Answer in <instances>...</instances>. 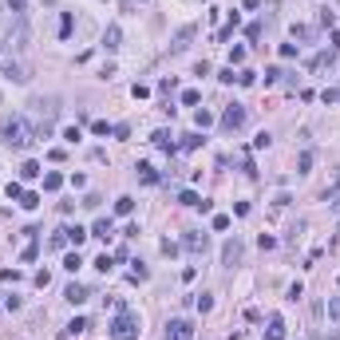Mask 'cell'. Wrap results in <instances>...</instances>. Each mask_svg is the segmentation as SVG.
<instances>
[{
  "mask_svg": "<svg viewBox=\"0 0 340 340\" xmlns=\"http://www.w3.org/2000/svg\"><path fill=\"white\" fill-rule=\"evenodd\" d=\"M59 111H63V107H59L56 95H48V99H32V115H36L32 134H36V139H52V127H56Z\"/></svg>",
  "mask_w": 340,
  "mask_h": 340,
  "instance_id": "6da1fadb",
  "label": "cell"
},
{
  "mask_svg": "<svg viewBox=\"0 0 340 340\" xmlns=\"http://www.w3.org/2000/svg\"><path fill=\"white\" fill-rule=\"evenodd\" d=\"M0 131H4V143L16 147V150H28L32 143H36V134H32V127L24 123V119H4Z\"/></svg>",
  "mask_w": 340,
  "mask_h": 340,
  "instance_id": "7a4b0ae2",
  "label": "cell"
},
{
  "mask_svg": "<svg viewBox=\"0 0 340 340\" xmlns=\"http://www.w3.org/2000/svg\"><path fill=\"white\" fill-rule=\"evenodd\" d=\"M139 332H143V321L127 305H119V316L111 321V340H139Z\"/></svg>",
  "mask_w": 340,
  "mask_h": 340,
  "instance_id": "3957f363",
  "label": "cell"
},
{
  "mask_svg": "<svg viewBox=\"0 0 340 340\" xmlns=\"http://www.w3.org/2000/svg\"><path fill=\"white\" fill-rule=\"evenodd\" d=\"M218 127H222V131H241V127H245V107H241V103H230L222 111V119H218Z\"/></svg>",
  "mask_w": 340,
  "mask_h": 340,
  "instance_id": "277c9868",
  "label": "cell"
},
{
  "mask_svg": "<svg viewBox=\"0 0 340 340\" xmlns=\"http://www.w3.org/2000/svg\"><path fill=\"white\" fill-rule=\"evenodd\" d=\"M182 250L194 253V257H202V253L210 250V237L202 234V230H190V234H182Z\"/></svg>",
  "mask_w": 340,
  "mask_h": 340,
  "instance_id": "5b68a950",
  "label": "cell"
},
{
  "mask_svg": "<svg viewBox=\"0 0 340 340\" xmlns=\"http://www.w3.org/2000/svg\"><path fill=\"white\" fill-rule=\"evenodd\" d=\"M241 257H245V245H241V237H230L222 245V265L225 269H234V265H241Z\"/></svg>",
  "mask_w": 340,
  "mask_h": 340,
  "instance_id": "8992f818",
  "label": "cell"
},
{
  "mask_svg": "<svg viewBox=\"0 0 340 340\" xmlns=\"http://www.w3.org/2000/svg\"><path fill=\"white\" fill-rule=\"evenodd\" d=\"M166 340H194V325L186 321V316L170 321V325H166Z\"/></svg>",
  "mask_w": 340,
  "mask_h": 340,
  "instance_id": "52a82bcc",
  "label": "cell"
},
{
  "mask_svg": "<svg viewBox=\"0 0 340 340\" xmlns=\"http://www.w3.org/2000/svg\"><path fill=\"white\" fill-rule=\"evenodd\" d=\"M8 52H24V48H28V24H24V20H20V24H16V32H8Z\"/></svg>",
  "mask_w": 340,
  "mask_h": 340,
  "instance_id": "ba28073f",
  "label": "cell"
},
{
  "mask_svg": "<svg viewBox=\"0 0 340 340\" xmlns=\"http://www.w3.org/2000/svg\"><path fill=\"white\" fill-rule=\"evenodd\" d=\"M4 79H12V83H28V79H32V72L24 67V63L8 59V63H4Z\"/></svg>",
  "mask_w": 340,
  "mask_h": 340,
  "instance_id": "9c48e42d",
  "label": "cell"
},
{
  "mask_svg": "<svg viewBox=\"0 0 340 340\" xmlns=\"http://www.w3.org/2000/svg\"><path fill=\"white\" fill-rule=\"evenodd\" d=\"M103 48H107V52H119V48H123V28H119V24H107V32H103Z\"/></svg>",
  "mask_w": 340,
  "mask_h": 340,
  "instance_id": "30bf717a",
  "label": "cell"
},
{
  "mask_svg": "<svg viewBox=\"0 0 340 340\" xmlns=\"http://www.w3.org/2000/svg\"><path fill=\"white\" fill-rule=\"evenodd\" d=\"M63 237H67V245H75V250H79V245L91 237V230H83V225H63Z\"/></svg>",
  "mask_w": 340,
  "mask_h": 340,
  "instance_id": "8fae6325",
  "label": "cell"
},
{
  "mask_svg": "<svg viewBox=\"0 0 340 340\" xmlns=\"http://www.w3.org/2000/svg\"><path fill=\"white\" fill-rule=\"evenodd\" d=\"M150 143H154L158 150H166V154H174V150H178V143H174V134H170V131H154V134H150Z\"/></svg>",
  "mask_w": 340,
  "mask_h": 340,
  "instance_id": "7c38bea8",
  "label": "cell"
},
{
  "mask_svg": "<svg viewBox=\"0 0 340 340\" xmlns=\"http://www.w3.org/2000/svg\"><path fill=\"white\" fill-rule=\"evenodd\" d=\"M87 297H91L87 285H67V289H63V301H72V305H83Z\"/></svg>",
  "mask_w": 340,
  "mask_h": 340,
  "instance_id": "4fadbf2b",
  "label": "cell"
},
{
  "mask_svg": "<svg viewBox=\"0 0 340 340\" xmlns=\"http://www.w3.org/2000/svg\"><path fill=\"white\" fill-rule=\"evenodd\" d=\"M111 234H115V222H111V218H95V225H91V237H103V241H107Z\"/></svg>",
  "mask_w": 340,
  "mask_h": 340,
  "instance_id": "5bb4252c",
  "label": "cell"
},
{
  "mask_svg": "<svg viewBox=\"0 0 340 340\" xmlns=\"http://www.w3.org/2000/svg\"><path fill=\"white\" fill-rule=\"evenodd\" d=\"M265 340H285V321H281V316H277V312H273V316H269Z\"/></svg>",
  "mask_w": 340,
  "mask_h": 340,
  "instance_id": "9a60e30c",
  "label": "cell"
},
{
  "mask_svg": "<svg viewBox=\"0 0 340 340\" xmlns=\"http://www.w3.org/2000/svg\"><path fill=\"white\" fill-rule=\"evenodd\" d=\"M115 214H119V218H131V214H134V198H131V194L115 198Z\"/></svg>",
  "mask_w": 340,
  "mask_h": 340,
  "instance_id": "2e32d148",
  "label": "cell"
},
{
  "mask_svg": "<svg viewBox=\"0 0 340 340\" xmlns=\"http://www.w3.org/2000/svg\"><path fill=\"white\" fill-rule=\"evenodd\" d=\"M134 174L143 178L147 186H154V182H158V170H154V166H150V163H139V166H134Z\"/></svg>",
  "mask_w": 340,
  "mask_h": 340,
  "instance_id": "e0dca14e",
  "label": "cell"
},
{
  "mask_svg": "<svg viewBox=\"0 0 340 340\" xmlns=\"http://www.w3.org/2000/svg\"><path fill=\"white\" fill-rule=\"evenodd\" d=\"M40 174H44V170H40V163H32V158H28L24 166H20V178H24V182H36Z\"/></svg>",
  "mask_w": 340,
  "mask_h": 340,
  "instance_id": "ac0fdd59",
  "label": "cell"
},
{
  "mask_svg": "<svg viewBox=\"0 0 340 340\" xmlns=\"http://www.w3.org/2000/svg\"><path fill=\"white\" fill-rule=\"evenodd\" d=\"M202 143H206V134H202V131H194V134H182V150H198Z\"/></svg>",
  "mask_w": 340,
  "mask_h": 340,
  "instance_id": "d6986e66",
  "label": "cell"
},
{
  "mask_svg": "<svg viewBox=\"0 0 340 340\" xmlns=\"http://www.w3.org/2000/svg\"><path fill=\"white\" fill-rule=\"evenodd\" d=\"M237 24H241V16H237V12H230V20H225V28L218 32V40H222V44L230 40V36H234V28H237Z\"/></svg>",
  "mask_w": 340,
  "mask_h": 340,
  "instance_id": "ffe728a7",
  "label": "cell"
},
{
  "mask_svg": "<svg viewBox=\"0 0 340 340\" xmlns=\"http://www.w3.org/2000/svg\"><path fill=\"white\" fill-rule=\"evenodd\" d=\"M59 186H63V174H59V170H48V174H44V190H52V194H56Z\"/></svg>",
  "mask_w": 340,
  "mask_h": 340,
  "instance_id": "44dd1931",
  "label": "cell"
},
{
  "mask_svg": "<svg viewBox=\"0 0 340 340\" xmlns=\"http://www.w3.org/2000/svg\"><path fill=\"white\" fill-rule=\"evenodd\" d=\"M194 32H198L194 24H190V28H182V32H178V36H174V52H186V40H190Z\"/></svg>",
  "mask_w": 340,
  "mask_h": 340,
  "instance_id": "7402d4cb",
  "label": "cell"
},
{
  "mask_svg": "<svg viewBox=\"0 0 340 340\" xmlns=\"http://www.w3.org/2000/svg\"><path fill=\"white\" fill-rule=\"evenodd\" d=\"M72 28H75V16H72V12H63V16H59V36L67 40V36H72Z\"/></svg>",
  "mask_w": 340,
  "mask_h": 340,
  "instance_id": "603a6c76",
  "label": "cell"
},
{
  "mask_svg": "<svg viewBox=\"0 0 340 340\" xmlns=\"http://www.w3.org/2000/svg\"><path fill=\"white\" fill-rule=\"evenodd\" d=\"M178 202H182V206H190V210H198V206H202V198H198L194 190H182V194H178Z\"/></svg>",
  "mask_w": 340,
  "mask_h": 340,
  "instance_id": "cb8c5ba5",
  "label": "cell"
},
{
  "mask_svg": "<svg viewBox=\"0 0 340 340\" xmlns=\"http://www.w3.org/2000/svg\"><path fill=\"white\" fill-rule=\"evenodd\" d=\"M91 134H99V139H103V134H115V127H111L107 119H95V123H91Z\"/></svg>",
  "mask_w": 340,
  "mask_h": 340,
  "instance_id": "d4e9b609",
  "label": "cell"
},
{
  "mask_svg": "<svg viewBox=\"0 0 340 340\" xmlns=\"http://www.w3.org/2000/svg\"><path fill=\"white\" fill-rule=\"evenodd\" d=\"M79 265H83V257H79V250H75V253H63V269H67V273H75Z\"/></svg>",
  "mask_w": 340,
  "mask_h": 340,
  "instance_id": "484cf974",
  "label": "cell"
},
{
  "mask_svg": "<svg viewBox=\"0 0 340 340\" xmlns=\"http://www.w3.org/2000/svg\"><path fill=\"white\" fill-rule=\"evenodd\" d=\"M95 269H99V273H111V269H115V257H111V253H99V257H95Z\"/></svg>",
  "mask_w": 340,
  "mask_h": 340,
  "instance_id": "4316f807",
  "label": "cell"
},
{
  "mask_svg": "<svg viewBox=\"0 0 340 340\" xmlns=\"http://www.w3.org/2000/svg\"><path fill=\"white\" fill-rule=\"evenodd\" d=\"M20 206H24V210H36V206H40V194H36V190H24V194H20Z\"/></svg>",
  "mask_w": 340,
  "mask_h": 340,
  "instance_id": "83f0119b",
  "label": "cell"
},
{
  "mask_svg": "<svg viewBox=\"0 0 340 340\" xmlns=\"http://www.w3.org/2000/svg\"><path fill=\"white\" fill-rule=\"evenodd\" d=\"M87 316H75V321H72V325H67V336H79V332H87Z\"/></svg>",
  "mask_w": 340,
  "mask_h": 340,
  "instance_id": "f1b7e54d",
  "label": "cell"
},
{
  "mask_svg": "<svg viewBox=\"0 0 340 340\" xmlns=\"http://www.w3.org/2000/svg\"><path fill=\"white\" fill-rule=\"evenodd\" d=\"M194 123H198V131H206V127H214V115H210V111H198Z\"/></svg>",
  "mask_w": 340,
  "mask_h": 340,
  "instance_id": "f546056e",
  "label": "cell"
},
{
  "mask_svg": "<svg viewBox=\"0 0 340 340\" xmlns=\"http://www.w3.org/2000/svg\"><path fill=\"white\" fill-rule=\"evenodd\" d=\"M182 103H186V107H198V103H202V95H198L194 87H186V91H182Z\"/></svg>",
  "mask_w": 340,
  "mask_h": 340,
  "instance_id": "4dcf8cb0",
  "label": "cell"
},
{
  "mask_svg": "<svg viewBox=\"0 0 340 340\" xmlns=\"http://www.w3.org/2000/svg\"><path fill=\"white\" fill-rule=\"evenodd\" d=\"M336 99H340V91H336V87H325V91H321V103H325V107H332Z\"/></svg>",
  "mask_w": 340,
  "mask_h": 340,
  "instance_id": "1f68e13d",
  "label": "cell"
},
{
  "mask_svg": "<svg viewBox=\"0 0 340 340\" xmlns=\"http://www.w3.org/2000/svg\"><path fill=\"white\" fill-rule=\"evenodd\" d=\"M309 166H312V154H309V150H305V154L297 158V174H309Z\"/></svg>",
  "mask_w": 340,
  "mask_h": 340,
  "instance_id": "d6a6232c",
  "label": "cell"
},
{
  "mask_svg": "<svg viewBox=\"0 0 340 340\" xmlns=\"http://www.w3.org/2000/svg\"><path fill=\"white\" fill-rule=\"evenodd\" d=\"M4 194H8L12 202H20V194H24V186H20V182H8V186H4Z\"/></svg>",
  "mask_w": 340,
  "mask_h": 340,
  "instance_id": "836d02e7",
  "label": "cell"
},
{
  "mask_svg": "<svg viewBox=\"0 0 340 340\" xmlns=\"http://www.w3.org/2000/svg\"><path fill=\"white\" fill-rule=\"evenodd\" d=\"M253 79H257V75H253V72H245V67L237 72V83H241V87H253Z\"/></svg>",
  "mask_w": 340,
  "mask_h": 340,
  "instance_id": "e575fe53",
  "label": "cell"
},
{
  "mask_svg": "<svg viewBox=\"0 0 340 340\" xmlns=\"http://www.w3.org/2000/svg\"><path fill=\"white\" fill-rule=\"evenodd\" d=\"M40 257V245H24V253H20V261H36Z\"/></svg>",
  "mask_w": 340,
  "mask_h": 340,
  "instance_id": "d590c367",
  "label": "cell"
},
{
  "mask_svg": "<svg viewBox=\"0 0 340 340\" xmlns=\"http://www.w3.org/2000/svg\"><path fill=\"white\" fill-rule=\"evenodd\" d=\"M48 245H52V250H63V245H67V237H63V230H59V234H52V241H48Z\"/></svg>",
  "mask_w": 340,
  "mask_h": 340,
  "instance_id": "8d00e7d4",
  "label": "cell"
},
{
  "mask_svg": "<svg viewBox=\"0 0 340 340\" xmlns=\"http://www.w3.org/2000/svg\"><path fill=\"white\" fill-rule=\"evenodd\" d=\"M269 143H273V139H269V134H265V131H261V134H257V139H253V150H265V147H269Z\"/></svg>",
  "mask_w": 340,
  "mask_h": 340,
  "instance_id": "74e56055",
  "label": "cell"
},
{
  "mask_svg": "<svg viewBox=\"0 0 340 340\" xmlns=\"http://www.w3.org/2000/svg\"><path fill=\"white\" fill-rule=\"evenodd\" d=\"M234 63H245V48H234V52H230V67H234Z\"/></svg>",
  "mask_w": 340,
  "mask_h": 340,
  "instance_id": "f35d334b",
  "label": "cell"
},
{
  "mask_svg": "<svg viewBox=\"0 0 340 340\" xmlns=\"http://www.w3.org/2000/svg\"><path fill=\"white\" fill-rule=\"evenodd\" d=\"M131 95H134V99H147V95H150V87H147V83H134V87H131Z\"/></svg>",
  "mask_w": 340,
  "mask_h": 340,
  "instance_id": "ab89813d",
  "label": "cell"
},
{
  "mask_svg": "<svg viewBox=\"0 0 340 340\" xmlns=\"http://www.w3.org/2000/svg\"><path fill=\"white\" fill-rule=\"evenodd\" d=\"M198 309H202V312H210V309H214V297H210V293H202V297H198Z\"/></svg>",
  "mask_w": 340,
  "mask_h": 340,
  "instance_id": "60d3db41",
  "label": "cell"
},
{
  "mask_svg": "<svg viewBox=\"0 0 340 340\" xmlns=\"http://www.w3.org/2000/svg\"><path fill=\"white\" fill-rule=\"evenodd\" d=\"M63 139H67V143H72V147H75V143H79L83 134H79V127H67V131H63Z\"/></svg>",
  "mask_w": 340,
  "mask_h": 340,
  "instance_id": "b9f144b4",
  "label": "cell"
},
{
  "mask_svg": "<svg viewBox=\"0 0 340 340\" xmlns=\"http://www.w3.org/2000/svg\"><path fill=\"white\" fill-rule=\"evenodd\" d=\"M328 316H332V321H340V297H332V301H328Z\"/></svg>",
  "mask_w": 340,
  "mask_h": 340,
  "instance_id": "7bdbcfd3",
  "label": "cell"
},
{
  "mask_svg": "<svg viewBox=\"0 0 340 340\" xmlns=\"http://www.w3.org/2000/svg\"><path fill=\"white\" fill-rule=\"evenodd\" d=\"M99 202H103L99 194H87V198H83V206H87V210H99Z\"/></svg>",
  "mask_w": 340,
  "mask_h": 340,
  "instance_id": "ee69618b",
  "label": "cell"
},
{
  "mask_svg": "<svg viewBox=\"0 0 340 340\" xmlns=\"http://www.w3.org/2000/svg\"><path fill=\"white\" fill-rule=\"evenodd\" d=\"M281 59H297V44H281Z\"/></svg>",
  "mask_w": 340,
  "mask_h": 340,
  "instance_id": "f6af8a7d",
  "label": "cell"
},
{
  "mask_svg": "<svg viewBox=\"0 0 340 340\" xmlns=\"http://www.w3.org/2000/svg\"><path fill=\"white\" fill-rule=\"evenodd\" d=\"M214 230H230V218L225 214H214Z\"/></svg>",
  "mask_w": 340,
  "mask_h": 340,
  "instance_id": "bcb514c9",
  "label": "cell"
},
{
  "mask_svg": "<svg viewBox=\"0 0 340 340\" xmlns=\"http://www.w3.org/2000/svg\"><path fill=\"white\" fill-rule=\"evenodd\" d=\"M48 281H52V273H48V269H40V273H36V285H40V289H48Z\"/></svg>",
  "mask_w": 340,
  "mask_h": 340,
  "instance_id": "7dc6e473",
  "label": "cell"
},
{
  "mask_svg": "<svg viewBox=\"0 0 340 340\" xmlns=\"http://www.w3.org/2000/svg\"><path fill=\"white\" fill-rule=\"evenodd\" d=\"M163 253H166V257H174V253H178V241H170V237H166V241H163Z\"/></svg>",
  "mask_w": 340,
  "mask_h": 340,
  "instance_id": "c3c4849f",
  "label": "cell"
},
{
  "mask_svg": "<svg viewBox=\"0 0 340 340\" xmlns=\"http://www.w3.org/2000/svg\"><path fill=\"white\" fill-rule=\"evenodd\" d=\"M328 44H332V52H340V32H332V36H328Z\"/></svg>",
  "mask_w": 340,
  "mask_h": 340,
  "instance_id": "681fc988",
  "label": "cell"
},
{
  "mask_svg": "<svg viewBox=\"0 0 340 340\" xmlns=\"http://www.w3.org/2000/svg\"><path fill=\"white\" fill-rule=\"evenodd\" d=\"M8 8H12V12H24V0H8Z\"/></svg>",
  "mask_w": 340,
  "mask_h": 340,
  "instance_id": "f907efd6",
  "label": "cell"
},
{
  "mask_svg": "<svg viewBox=\"0 0 340 340\" xmlns=\"http://www.w3.org/2000/svg\"><path fill=\"white\" fill-rule=\"evenodd\" d=\"M336 234H340V225H336Z\"/></svg>",
  "mask_w": 340,
  "mask_h": 340,
  "instance_id": "816d5d0a",
  "label": "cell"
},
{
  "mask_svg": "<svg viewBox=\"0 0 340 340\" xmlns=\"http://www.w3.org/2000/svg\"><path fill=\"white\" fill-rule=\"evenodd\" d=\"M336 285H340V281H336Z\"/></svg>",
  "mask_w": 340,
  "mask_h": 340,
  "instance_id": "f5cc1de1",
  "label": "cell"
}]
</instances>
